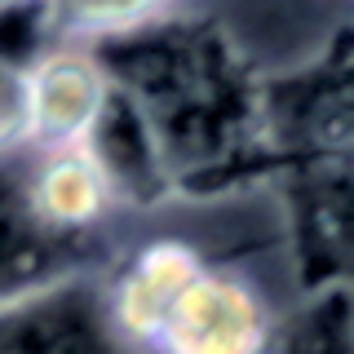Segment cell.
<instances>
[{
    "label": "cell",
    "instance_id": "6da1fadb",
    "mask_svg": "<svg viewBox=\"0 0 354 354\" xmlns=\"http://www.w3.org/2000/svg\"><path fill=\"white\" fill-rule=\"evenodd\" d=\"M283 315L270 292L230 266H204L177 292L151 354H270Z\"/></svg>",
    "mask_w": 354,
    "mask_h": 354
},
{
    "label": "cell",
    "instance_id": "7a4b0ae2",
    "mask_svg": "<svg viewBox=\"0 0 354 354\" xmlns=\"http://www.w3.org/2000/svg\"><path fill=\"white\" fill-rule=\"evenodd\" d=\"M0 354H138L106 315V270L44 283L0 306Z\"/></svg>",
    "mask_w": 354,
    "mask_h": 354
},
{
    "label": "cell",
    "instance_id": "3957f363",
    "mask_svg": "<svg viewBox=\"0 0 354 354\" xmlns=\"http://www.w3.org/2000/svg\"><path fill=\"white\" fill-rule=\"evenodd\" d=\"M22 84H27V151L84 147L115 97V80L97 49L66 40H53L22 71Z\"/></svg>",
    "mask_w": 354,
    "mask_h": 354
},
{
    "label": "cell",
    "instance_id": "277c9868",
    "mask_svg": "<svg viewBox=\"0 0 354 354\" xmlns=\"http://www.w3.org/2000/svg\"><path fill=\"white\" fill-rule=\"evenodd\" d=\"M84 270H102V243H71L44 230L27 204V151L0 155V306Z\"/></svg>",
    "mask_w": 354,
    "mask_h": 354
},
{
    "label": "cell",
    "instance_id": "5b68a950",
    "mask_svg": "<svg viewBox=\"0 0 354 354\" xmlns=\"http://www.w3.org/2000/svg\"><path fill=\"white\" fill-rule=\"evenodd\" d=\"M204 266H208L204 252L191 239L164 235V239L142 243L124 266L106 270V315L129 350L138 354L155 350L169 306Z\"/></svg>",
    "mask_w": 354,
    "mask_h": 354
},
{
    "label": "cell",
    "instance_id": "8992f818",
    "mask_svg": "<svg viewBox=\"0 0 354 354\" xmlns=\"http://www.w3.org/2000/svg\"><path fill=\"white\" fill-rule=\"evenodd\" d=\"M27 204L44 230L71 243H102L106 217L120 208L106 173L84 147L27 151Z\"/></svg>",
    "mask_w": 354,
    "mask_h": 354
},
{
    "label": "cell",
    "instance_id": "52a82bcc",
    "mask_svg": "<svg viewBox=\"0 0 354 354\" xmlns=\"http://www.w3.org/2000/svg\"><path fill=\"white\" fill-rule=\"evenodd\" d=\"M270 354H354V288L332 283L292 306Z\"/></svg>",
    "mask_w": 354,
    "mask_h": 354
}]
</instances>
